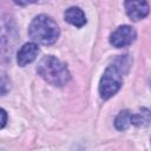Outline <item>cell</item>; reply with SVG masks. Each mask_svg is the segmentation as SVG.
Returning <instances> with one entry per match:
<instances>
[{"instance_id":"cell-1","label":"cell","mask_w":151,"mask_h":151,"mask_svg":"<svg viewBox=\"0 0 151 151\" xmlns=\"http://www.w3.org/2000/svg\"><path fill=\"white\" fill-rule=\"evenodd\" d=\"M127 55H120L114 64L107 66L105 70L100 83H99V93L103 99H109L114 96L123 84V67H129L130 63H125Z\"/></svg>"},{"instance_id":"cell-2","label":"cell","mask_w":151,"mask_h":151,"mask_svg":"<svg viewBox=\"0 0 151 151\" xmlns=\"http://www.w3.org/2000/svg\"><path fill=\"white\" fill-rule=\"evenodd\" d=\"M37 71L41 78L54 86H63L71 78L66 65L53 55H45L39 61Z\"/></svg>"},{"instance_id":"cell-3","label":"cell","mask_w":151,"mask_h":151,"mask_svg":"<svg viewBox=\"0 0 151 151\" xmlns=\"http://www.w3.org/2000/svg\"><path fill=\"white\" fill-rule=\"evenodd\" d=\"M59 33L60 32L57 22L44 14L35 17L28 27V34L32 40L42 45L54 44L59 37Z\"/></svg>"},{"instance_id":"cell-4","label":"cell","mask_w":151,"mask_h":151,"mask_svg":"<svg viewBox=\"0 0 151 151\" xmlns=\"http://www.w3.org/2000/svg\"><path fill=\"white\" fill-rule=\"evenodd\" d=\"M136 37H137L136 31L131 26L124 25V26H119L116 31H113L111 33L110 42L114 47L120 48V47H125V46L131 45L134 41Z\"/></svg>"},{"instance_id":"cell-5","label":"cell","mask_w":151,"mask_h":151,"mask_svg":"<svg viewBox=\"0 0 151 151\" xmlns=\"http://www.w3.org/2000/svg\"><path fill=\"white\" fill-rule=\"evenodd\" d=\"M125 9L129 18L133 21H138L149 14L146 0H125Z\"/></svg>"},{"instance_id":"cell-6","label":"cell","mask_w":151,"mask_h":151,"mask_svg":"<svg viewBox=\"0 0 151 151\" xmlns=\"http://www.w3.org/2000/svg\"><path fill=\"white\" fill-rule=\"evenodd\" d=\"M39 52V47L34 44V42H27L25 44L18 52V57H17V61L19 66H25L29 63H32L37 54Z\"/></svg>"},{"instance_id":"cell-7","label":"cell","mask_w":151,"mask_h":151,"mask_svg":"<svg viewBox=\"0 0 151 151\" xmlns=\"http://www.w3.org/2000/svg\"><path fill=\"white\" fill-rule=\"evenodd\" d=\"M64 18L65 20L76 26V27H81L86 24V18H85V14L84 12L78 8V7H70L65 11V14H64Z\"/></svg>"},{"instance_id":"cell-8","label":"cell","mask_w":151,"mask_h":151,"mask_svg":"<svg viewBox=\"0 0 151 151\" xmlns=\"http://www.w3.org/2000/svg\"><path fill=\"white\" fill-rule=\"evenodd\" d=\"M132 124V113L127 110L119 112L114 120V125L118 130H126Z\"/></svg>"},{"instance_id":"cell-9","label":"cell","mask_w":151,"mask_h":151,"mask_svg":"<svg viewBox=\"0 0 151 151\" xmlns=\"http://www.w3.org/2000/svg\"><path fill=\"white\" fill-rule=\"evenodd\" d=\"M151 120V111L147 109H142L139 113H132V125L145 126Z\"/></svg>"},{"instance_id":"cell-10","label":"cell","mask_w":151,"mask_h":151,"mask_svg":"<svg viewBox=\"0 0 151 151\" xmlns=\"http://www.w3.org/2000/svg\"><path fill=\"white\" fill-rule=\"evenodd\" d=\"M17 5H20V6H26V5H29V4H33L37 0H13Z\"/></svg>"},{"instance_id":"cell-11","label":"cell","mask_w":151,"mask_h":151,"mask_svg":"<svg viewBox=\"0 0 151 151\" xmlns=\"http://www.w3.org/2000/svg\"><path fill=\"white\" fill-rule=\"evenodd\" d=\"M1 117H2V120H1V127H4L6 125V111L2 109L1 110Z\"/></svg>"}]
</instances>
